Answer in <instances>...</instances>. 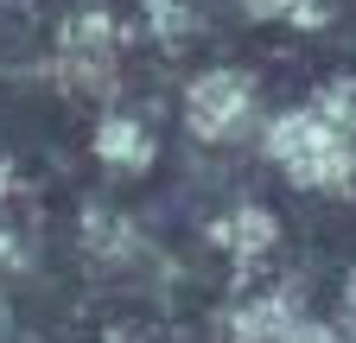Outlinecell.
<instances>
[{
	"label": "cell",
	"mask_w": 356,
	"mask_h": 343,
	"mask_svg": "<svg viewBox=\"0 0 356 343\" xmlns=\"http://www.w3.org/2000/svg\"><path fill=\"white\" fill-rule=\"evenodd\" d=\"M242 7L254 13V19H280V13H293L299 0H242Z\"/></svg>",
	"instance_id": "cell-9"
},
{
	"label": "cell",
	"mask_w": 356,
	"mask_h": 343,
	"mask_svg": "<svg viewBox=\"0 0 356 343\" xmlns=\"http://www.w3.org/2000/svg\"><path fill=\"white\" fill-rule=\"evenodd\" d=\"M222 248H229V254H242V261H261V254L267 248H274L280 242V223L274 217H267V210H254V203H242L236 210V217H222L216 229H210Z\"/></svg>",
	"instance_id": "cell-6"
},
{
	"label": "cell",
	"mask_w": 356,
	"mask_h": 343,
	"mask_svg": "<svg viewBox=\"0 0 356 343\" xmlns=\"http://www.w3.org/2000/svg\"><path fill=\"white\" fill-rule=\"evenodd\" d=\"M58 70H64L70 90L108 96V90H115V19H108V13H76V19L64 26Z\"/></svg>",
	"instance_id": "cell-3"
},
{
	"label": "cell",
	"mask_w": 356,
	"mask_h": 343,
	"mask_svg": "<svg viewBox=\"0 0 356 343\" xmlns=\"http://www.w3.org/2000/svg\"><path fill=\"white\" fill-rule=\"evenodd\" d=\"M267 159H274L293 185L325 191V197H350V185H356V140L337 134L331 121H318L312 108L280 115L267 127Z\"/></svg>",
	"instance_id": "cell-1"
},
{
	"label": "cell",
	"mask_w": 356,
	"mask_h": 343,
	"mask_svg": "<svg viewBox=\"0 0 356 343\" xmlns=\"http://www.w3.org/2000/svg\"><path fill=\"white\" fill-rule=\"evenodd\" d=\"M312 115L331 121L337 134H350V140H356V76H331V83H318V96H312Z\"/></svg>",
	"instance_id": "cell-7"
},
{
	"label": "cell",
	"mask_w": 356,
	"mask_h": 343,
	"mask_svg": "<svg viewBox=\"0 0 356 343\" xmlns=\"http://www.w3.org/2000/svg\"><path fill=\"white\" fill-rule=\"evenodd\" d=\"M293 318H299L293 286L261 292V299H248V306H236V312H229V343H280V331H286Z\"/></svg>",
	"instance_id": "cell-4"
},
{
	"label": "cell",
	"mask_w": 356,
	"mask_h": 343,
	"mask_svg": "<svg viewBox=\"0 0 356 343\" xmlns=\"http://www.w3.org/2000/svg\"><path fill=\"white\" fill-rule=\"evenodd\" d=\"M254 108V76L248 70H204L185 90V127L197 140H229Z\"/></svg>",
	"instance_id": "cell-2"
},
{
	"label": "cell",
	"mask_w": 356,
	"mask_h": 343,
	"mask_svg": "<svg viewBox=\"0 0 356 343\" xmlns=\"http://www.w3.org/2000/svg\"><path fill=\"white\" fill-rule=\"evenodd\" d=\"M280 343H343V337H337L331 324H299V318H293V324L280 331Z\"/></svg>",
	"instance_id": "cell-8"
},
{
	"label": "cell",
	"mask_w": 356,
	"mask_h": 343,
	"mask_svg": "<svg viewBox=\"0 0 356 343\" xmlns=\"http://www.w3.org/2000/svg\"><path fill=\"white\" fill-rule=\"evenodd\" d=\"M96 159L115 165V172H147L153 165V140H147V127L134 115H108L96 127Z\"/></svg>",
	"instance_id": "cell-5"
}]
</instances>
